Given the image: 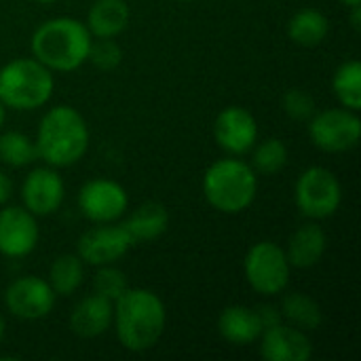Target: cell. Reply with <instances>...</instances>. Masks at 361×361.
<instances>
[{
	"label": "cell",
	"instance_id": "cell-1",
	"mask_svg": "<svg viewBox=\"0 0 361 361\" xmlns=\"http://www.w3.org/2000/svg\"><path fill=\"white\" fill-rule=\"evenodd\" d=\"M116 341L125 351L144 353L159 345L167 328L165 302L146 288H127L112 311Z\"/></svg>",
	"mask_w": 361,
	"mask_h": 361
},
{
	"label": "cell",
	"instance_id": "cell-2",
	"mask_svg": "<svg viewBox=\"0 0 361 361\" xmlns=\"http://www.w3.org/2000/svg\"><path fill=\"white\" fill-rule=\"evenodd\" d=\"M91 32L72 17H53L42 21L30 40L32 57L51 72H74L89 59Z\"/></svg>",
	"mask_w": 361,
	"mask_h": 361
},
{
	"label": "cell",
	"instance_id": "cell-3",
	"mask_svg": "<svg viewBox=\"0 0 361 361\" xmlns=\"http://www.w3.org/2000/svg\"><path fill=\"white\" fill-rule=\"evenodd\" d=\"M89 140L91 135L82 114L72 106L59 104L42 114L34 144L38 159L59 169L78 163L89 150Z\"/></svg>",
	"mask_w": 361,
	"mask_h": 361
},
{
	"label": "cell",
	"instance_id": "cell-4",
	"mask_svg": "<svg viewBox=\"0 0 361 361\" xmlns=\"http://www.w3.org/2000/svg\"><path fill=\"white\" fill-rule=\"evenodd\" d=\"M258 195V173L250 163L228 157L212 163L203 176V197L220 214L237 216L252 207Z\"/></svg>",
	"mask_w": 361,
	"mask_h": 361
},
{
	"label": "cell",
	"instance_id": "cell-5",
	"mask_svg": "<svg viewBox=\"0 0 361 361\" xmlns=\"http://www.w3.org/2000/svg\"><path fill=\"white\" fill-rule=\"evenodd\" d=\"M55 89L53 72L34 57H17L0 68V102L11 110L42 108Z\"/></svg>",
	"mask_w": 361,
	"mask_h": 361
},
{
	"label": "cell",
	"instance_id": "cell-6",
	"mask_svg": "<svg viewBox=\"0 0 361 361\" xmlns=\"http://www.w3.org/2000/svg\"><path fill=\"white\" fill-rule=\"evenodd\" d=\"M243 273L256 294L277 296L290 286L292 264L288 262L283 247L273 241H258L243 258Z\"/></svg>",
	"mask_w": 361,
	"mask_h": 361
},
{
	"label": "cell",
	"instance_id": "cell-7",
	"mask_svg": "<svg viewBox=\"0 0 361 361\" xmlns=\"http://www.w3.org/2000/svg\"><path fill=\"white\" fill-rule=\"evenodd\" d=\"M294 199L300 214L309 220L332 218L343 203V186L334 171L326 167L305 169L294 186Z\"/></svg>",
	"mask_w": 361,
	"mask_h": 361
},
{
	"label": "cell",
	"instance_id": "cell-8",
	"mask_svg": "<svg viewBox=\"0 0 361 361\" xmlns=\"http://www.w3.org/2000/svg\"><path fill=\"white\" fill-rule=\"evenodd\" d=\"M309 137L324 152H347L360 144L361 118L349 108H328L309 118Z\"/></svg>",
	"mask_w": 361,
	"mask_h": 361
},
{
	"label": "cell",
	"instance_id": "cell-9",
	"mask_svg": "<svg viewBox=\"0 0 361 361\" xmlns=\"http://www.w3.org/2000/svg\"><path fill=\"white\" fill-rule=\"evenodd\" d=\"M129 207L127 190L108 178H95L80 186L78 190V209L80 214L95 224L116 222L125 216Z\"/></svg>",
	"mask_w": 361,
	"mask_h": 361
},
{
	"label": "cell",
	"instance_id": "cell-10",
	"mask_svg": "<svg viewBox=\"0 0 361 361\" xmlns=\"http://www.w3.org/2000/svg\"><path fill=\"white\" fill-rule=\"evenodd\" d=\"M55 292L51 290L47 279L36 275L17 277L8 283L4 292V307L6 311L23 322H38L44 319L55 307Z\"/></svg>",
	"mask_w": 361,
	"mask_h": 361
},
{
	"label": "cell",
	"instance_id": "cell-11",
	"mask_svg": "<svg viewBox=\"0 0 361 361\" xmlns=\"http://www.w3.org/2000/svg\"><path fill=\"white\" fill-rule=\"evenodd\" d=\"M133 245L135 243L125 231L123 222L121 224L108 222V224H97L95 228L82 233L76 243V254L85 264L104 267L121 260Z\"/></svg>",
	"mask_w": 361,
	"mask_h": 361
},
{
	"label": "cell",
	"instance_id": "cell-12",
	"mask_svg": "<svg viewBox=\"0 0 361 361\" xmlns=\"http://www.w3.org/2000/svg\"><path fill=\"white\" fill-rule=\"evenodd\" d=\"M66 199V184L55 167L32 169L21 184L23 207L36 218L53 216Z\"/></svg>",
	"mask_w": 361,
	"mask_h": 361
},
{
	"label": "cell",
	"instance_id": "cell-13",
	"mask_svg": "<svg viewBox=\"0 0 361 361\" xmlns=\"http://www.w3.org/2000/svg\"><path fill=\"white\" fill-rule=\"evenodd\" d=\"M214 137L224 152L241 157L258 142L256 116L243 106H228L220 110L214 121Z\"/></svg>",
	"mask_w": 361,
	"mask_h": 361
},
{
	"label": "cell",
	"instance_id": "cell-14",
	"mask_svg": "<svg viewBox=\"0 0 361 361\" xmlns=\"http://www.w3.org/2000/svg\"><path fill=\"white\" fill-rule=\"evenodd\" d=\"M40 239L36 216L25 207L11 205L0 209V254L6 258L30 256Z\"/></svg>",
	"mask_w": 361,
	"mask_h": 361
},
{
	"label": "cell",
	"instance_id": "cell-15",
	"mask_svg": "<svg viewBox=\"0 0 361 361\" xmlns=\"http://www.w3.org/2000/svg\"><path fill=\"white\" fill-rule=\"evenodd\" d=\"M260 355L267 361H307L313 355V343L307 332L281 322L262 330Z\"/></svg>",
	"mask_w": 361,
	"mask_h": 361
},
{
	"label": "cell",
	"instance_id": "cell-16",
	"mask_svg": "<svg viewBox=\"0 0 361 361\" xmlns=\"http://www.w3.org/2000/svg\"><path fill=\"white\" fill-rule=\"evenodd\" d=\"M112 311H114L112 300L99 294L85 296L82 300L76 302V307L70 313L68 319L70 330L78 338H97L106 334L108 328H112Z\"/></svg>",
	"mask_w": 361,
	"mask_h": 361
},
{
	"label": "cell",
	"instance_id": "cell-17",
	"mask_svg": "<svg viewBox=\"0 0 361 361\" xmlns=\"http://www.w3.org/2000/svg\"><path fill=\"white\" fill-rule=\"evenodd\" d=\"M326 250H328V235L317 224V220H311L292 233L286 247V256L294 269H311L322 262Z\"/></svg>",
	"mask_w": 361,
	"mask_h": 361
},
{
	"label": "cell",
	"instance_id": "cell-18",
	"mask_svg": "<svg viewBox=\"0 0 361 361\" xmlns=\"http://www.w3.org/2000/svg\"><path fill=\"white\" fill-rule=\"evenodd\" d=\"M218 334L222 341L235 347L254 345L262 334V324H260L256 309H250L243 305L226 307L218 317Z\"/></svg>",
	"mask_w": 361,
	"mask_h": 361
},
{
	"label": "cell",
	"instance_id": "cell-19",
	"mask_svg": "<svg viewBox=\"0 0 361 361\" xmlns=\"http://www.w3.org/2000/svg\"><path fill=\"white\" fill-rule=\"evenodd\" d=\"M125 231L133 239V243H150L163 237L169 228V214L165 205L157 201H146L137 205L127 220L123 222Z\"/></svg>",
	"mask_w": 361,
	"mask_h": 361
},
{
	"label": "cell",
	"instance_id": "cell-20",
	"mask_svg": "<svg viewBox=\"0 0 361 361\" xmlns=\"http://www.w3.org/2000/svg\"><path fill=\"white\" fill-rule=\"evenodd\" d=\"M127 0H95L87 13V30L95 38H116L129 25Z\"/></svg>",
	"mask_w": 361,
	"mask_h": 361
},
{
	"label": "cell",
	"instance_id": "cell-21",
	"mask_svg": "<svg viewBox=\"0 0 361 361\" xmlns=\"http://www.w3.org/2000/svg\"><path fill=\"white\" fill-rule=\"evenodd\" d=\"M281 317L286 324L302 330V332H315L324 324L322 307L315 298L307 296L305 292H290L281 300Z\"/></svg>",
	"mask_w": 361,
	"mask_h": 361
},
{
	"label": "cell",
	"instance_id": "cell-22",
	"mask_svg": "<svg viewBox=\"0 0 361 361\" xmlns=\"http://www.w3.org/2000/svg\"><path fill=\"white\" fill-rule=\"evenodd\" d=\"M330 32L328 17L317 8H300L288 23V36L298 47H317Z\"/></svg>",
	"mask_w": 361,
	"mask_h": 361
},
{
	"label": "cell",
	"instance_id": "cell-23",
	"mask_svg": "<svg viewBox=\"0 0 361 361\" xmlns=\"http://www.w3.org/2000/svg\"><path fill=\"white\" fill-rule=\"evenodd\" d=\"M85 279V262L78 254H61L49 267V286L55 296H72Z\"/></svg>",
	"mask_w": 361,
	"mask_h": 361
},
{
	"label": "cell",
	"instance_id": "cell-24",
	"mask_svg": "<svg viewBox=\"0 0 361 361\" xmlns=\"http://www.w3.org/2000/svg\"><path fill=\"white\" fill-rule=\"evenodd\" d=\"M332 89L343 108L361 110V63L357 59H349L341 63L332 76Z\"/></svg>",
	"mask_w": 361,
	"mask_h": 361
},
{
	"label": "cell",
	"instance_id": "cell-25",
	"mask_svg": "<svg viewBox=\"0 0 361 361\" xmlns=\"http://www.w3.org/2000/svg\"><path fill=\"white\" fill-rule=\"evenodd\" d=\"M288 146L277 137L256 142L252 148V169L262 176L279 173L288 165Z\"/></svg>",
	"mask_w": 361,
	"mask_h": 361
},
{
	"label": "cell",
	"instance_id": "cell-26",
	"mask_svg": "<svg viewBox=\"0 0 361 361\" xmlns=\"http://www.w3.org/2000/svg\"><path fill=\"white\" fill-rule=\"evenodd\" d=\"M38 159V150L34 140L19 131H6L0 135V161L6 167H25Z\"/></svg>",
	"mask_w": 361,
	"mask_h": 361
},
{
	"label": "cell",
	"instance_id": "cell-27",
	"mask_svg": "<svg viewBox=\"0 0 361 361\" xmlns=\"http://www.w3.org/2000/svg\"><path fill=\"white\" fill-rule=\"evenodd\" d=\"M93 288H95V294L114 302L129 288V283H127V275L121 269L112 264H104V267H97V273L93 277Z\"/></svg>",
	"mask_w": 361,
	"mask_h": 361
},
{
	"label": "cell",
	"instance_id": "cell-28",
	"mask_svg": "<svg viewBox=\"0 0 361 361\" xmlns=\"http://www.w3.org/2000/svg\"><path fill=\"white\" fill-rule=\"evenodd\" d=\"M87 61H91L97 70L110 72V70L121 66L123 49L118 47V42H114V38H97L91 42Z\"/></svg>",
	"mask_w": 361,
	"mask_h": 361
},
{
	"label": "cell",
	"instance_id": "cell-29",
	"mask_svg": "<svg viewBox=\"0 0 361 361\" xmlns=\"http://www.w3.org/2000/svg\"><path fill=\"white\" fill-rule=\"evenodd\" d=\"M281 106H283V112L292 121H309L315 114V99L302 89L286 91V95L281 99Z\"/></svg>",
	"mask_w": 361,
	"mask_h": 361
},
{
	"label": "cell",
	"instance_id": "cell-30",
	"mask_svg": "<svg viewBox=\"0 0 361 361\" xmlns=\"http://www.w3.org/2000/svg\"><path fill=\"white\" fill-rule=\"evenodd\" d=\"M256 313L260 317V324H262V330L271 328V326H277L283 322L281 317V311L273 305H262V307H256Z\"/></svg>",
	"mask_w": 361,
	"mask_h": 361
},
{
	"label": "cell",
	"instance_id": "cell-31",
	"mask_svg": "<svg viewBox=\"0 0 361 361\" xmlns=\"http://www.w3.org/2000/svg\"><path fill=\"white\" fill-rule=\"evenodd\" d=\"M11 195H13V182L4 171H0V207L11 199Z\"/></svg>",
	"mask_w": 361,
	"mask_h": 361
},
{
	"label": "cell",
	"instance_id": "cell-32",
	"mask_svg": "<svg viewBox=\"0 0 361 361\" xmlns=\"http://www.w3.org/2000/svg\"><path fill=\"white\" fill-rule=\"evenodd\" d=\"M351 8V25H353V30L355 32H360L361 27V6L360 4H355V6H349Z\"/></svg>",
	"mask_w": 361,
	"mask_h": 361
},
{
	"label": "cell",
	"instance_id": "cell-33",
	"mask_svg": "<svg viewBox=\"0 0 361 361\" xmlns=\"http://www.w3.org/2000/svg\"><path fill=\"white\" fill-rule=\"evenodd\" d=\"M4 121H6V108H4V104L0 102V129H2V125H4Z\"/></svg>",
	"mask_w": 361,
	"mask_h": 361
},
{
	"label": "cell",
	"instance_id": "cell-34",
	"mask_svg": "<svg viewBox=\"0 0 361 361\" xmlns=\"http://www.w3.org/2000/svg\"><path fill=\"white\" fill-rule=\"evenodd\" d=\"M4 332H6V326H4V317H2V313H0V343H2V338H4Z\"/></svg>",
	"mask_w": 361,
	"mask_h": 361
},
{
	"label": "cell",
	"instance_id": "cell-35",
	"mask_svg": "<svg viewBox=\"0 0 361 361\" xmlns=\"http://www.w3.org/2000/svg\"><path fill=\"white\" fill-rule=\"evenodd\" d=\"M338 2H343L345 6H355V4H361V0H338Z\"/></svg>",
	"mask_w": 361,
	"mask_h": 361
},
{
	"label": "cell",
	"instance_id": "cell-36",
	"mask_svg": "<svg viewBox=\"0 0 361 361\" xmlns=\"http://www.w3.org/2000/svg\"><path fill=\"white\" fill-rule=\"evenodd\" d=\"M34 2H40V4H53V2H57V0H34Z\"/></svg>",
	"mask_w": 361,
	"mask_h": 361
},
{
	"label": "cell",
	"instance_id": "cell-37",
	"mask_svg": "<svg viewBox=\"0 0 361 361\" xmlns=\"http://www.w3.org/2000/svg\"><path fill=\"white\" fill-rule=\"evenodd\" d=\"M178 2H192V0H178Z\"/></svg>",
	"mask_w": 361,
	"mask_h": 361
}]
</instances>
